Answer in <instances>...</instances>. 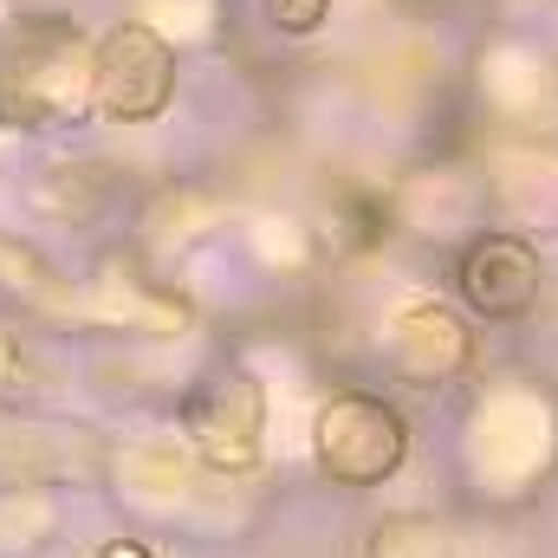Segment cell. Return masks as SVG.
Returning <instances> with one entry per match:
<instances>
[{"instance_id": "cell-7", "label": "cell", "mask_w": 558, "mask_h": 558, "mask_svg": "<svg viewBox=\"0 0 558 558\" xmlns=\"http://www.w3.org/2000/svg\"><path fill=\"white\" fill-rule=\"evenodd\" d=\"M20 371H26V364H20V351L0 338V384H7V377H20Z\"/></svg>"}, {"instance_id": "cell-1", "label": "cell", "mask_w": 558, "mask_h": 558, "mask_svg": "<svg viewBox=\"0 0 558 558\" xmlns=\"http://www.w3.org/2000/svg\"><path fill=\"white\" fill-rule=\"evenodd\" d=\"M92 105V52L78 26L33 20L0 46V118L26 131L72 124Z\"/></svg>"}, {"instance_id": "cell-6", "label": "cell", "mask_w": 558, "mask_h": 558, "mask_svg": "<svg viewBox=\"0 0 558 558\" xmlns=\"http://www.w3.org/2000/svg\"><path fill=\"white\" fill-rule=\"evenodd\" d=\"M260 13H267V26L286 33V39H312L331 20V0H260Z\"/></svg>"}, {"instance_id": "cell-3", "label": "cell", "mask_w": 558, "mask_h": 558, "mask_svg": "<svg viewBox=\"0 0 558 558\" xmlns=\"http://www.w3.org/2000/svg\"><path fill=\"white\" fill-rule=\"evenodd\" d=\"M403 454H410V428L384 397L338 390L318 410V468L338 487H377V481H390L403 468Z\"/></svg>"}, {"instance_id": "cell-4", "label": "cell", "mask_w": 558, "mask_h": 558, "mask_svg": "<svg viewBox=\"0 0 558 558\" xmlns=\"http://www.w3.org/2000/svg\"><path fill=\"white\" fill-rule=\"evenodd\" d=\"M539 254H533V241H520V234H481V241H468L461 247V260H454V292H461V305L474 312V318H487V325H513V318H526L533 305H539Z\"/></svg>"}, {"instance_id": "cell-2", "label": "cell", "mask_w": 558, "mask_h": 558, "mask_svg": "<svg viewBox=\"0 0 558 558\" xmlns=\"http://www.w3.org/2000/svg\"><path fill=\"white\" fill-rule=\"evenodd\" d=\"M92 105L111 124H156L175 105V46L149 20H118L92 46Z\"/></svg>"}, {"instance_id": "cell-5", "label": "cell", "mask_w": 558, "mask_h": 558, "mask_svg": "<svg viewBox=\"0 0 558 558\" xmlns=\"http://www.w3.org/2000/svg\"><path fill=\"white\" fill-rule=\"evenodd\" d=\"M474 357V338H468V325L448 312V305H435V299H416V305H403V318H397V364L410 371V377H454L461 364Z\"/></svg>"}]
</instances>
